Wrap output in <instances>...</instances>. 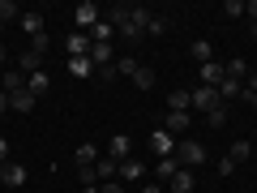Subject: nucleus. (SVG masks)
I'll return each instance as SVG.
<instances>
[{
    "mask_svg": "<svg viewBox=\"0 0 257 193\" xmlns=\"http://www.w3.org/2000/svg\"><path fill=\"white\" fill-rule=\"evenodd\" d=\"M176 163H180V167H189V172H193V167H202L206 163V146H202V142H193V138H180V142H176Z\"/></svg>",
    "mask_w": 257,
    "mask_h": 193,
    "instance_id": "1",
    "label": "nucleus"
},
{
    "mask_svg": "<svg viewBox=\"0 0 257 193\" xmlns=\"http://www.w3.org/2000/svg\"><path fill=\"white\" fill-rule=\"evenodd\" d=\"M103 18H107L111 26H116V35H124L128 43H133V39H142V30L133 26V18H128V5H116V9H107Z\"/></svg>",
    "mask_w": 257,
    "mask_h": 193,
    "instance_id": "2",
    "label": "nucleus"
},
{
    "mask_svg": "<svg viewBox=\"0 0 257 193\" xmlns=\"http://www.w3.org/2000/svg\"><path fill=\"white\" fill-rule=\"evenodd\" d=\"M219 90H214V86H193V90H189V108L193 112H202V116H206V112H214V108H219Z\"/></svg>",
    "mask_w": 257,
    "mask_h": 193,
    "instance_id": "3",
    "label": "nucleus"
},
{
    "mask_svg": "<svg viewBox=\"0 0 257 193\" xmlns=\"http://www.w3.org/2000/svg\"><path fill=\"white\" fill-rule=\"evenodd\" d=\"M99 18H103V9H99V5H94V0H82V5L73 9V30H86V35H90Z\"/></svg>",
    "mask_w": 257,
    "mask_h": 193,
    "instance_id": "4",
    "label": "nucleus"
},
{
    "mask_svg": "<svg viewBox=\"0 0 257 193\" xmlns=\"http://www.w3.org/2000/svg\"><path fill=\"white\" fill-rule=\"evenodd\" d=\"M189 125H193V116H189V112H167V116H163V129L172 133L176 142H180V138H189Z\"/></svg>",
    "mask_w": 257,
    "mask_h": 193,
    "instance_id": "5",
    "label": "nucleus"
},
{
    "mask_svg": "<svg viewBox=\"0 0 257 193\" xmlns=\"http://www.w3.org/2000/svg\"><path fill=\"white\" fill-rule=\"evenodd\" d=\"M64 52H69V60H77V56H90V35H86V30H69V39H64Z\"/></svg>",
    "mask_w": 257,
    "mask_h": 193,
    "instance_id": "6",
    "label": "nucleus"
},
{
    "mask_svg": "<svg viewBox=\"0 0 257 193\" xmlns=\"http://www.w3.org/2000/svg\"><path fill=\"white\" fill-rule=\"evenodd\" d=\"M150 150H155L159 159H172L176 155V138L167 133V129H155V133H150Z\"/></svg>",
    "mask_w": 257,
    "mask_h": 193,
    "instance_id": "7",
    "label": "nucleus"
},
{
    "mask_svg": "<svg viewBox=\"0 0 257 193\" xmlns=\"http://www.w3.org/2000/svg\"><path fill=\"white\" fill-rule=\"evenodd\" d=\"M223 77H227V73H223V64H219V60H206L202 69H197V86H214V90H219Z\"/></svg>",
    "mask_w": 257,
    "mask_h": 193,
    "instance_id": "8",
    "label": "nucleus"
},
{
    "mask_svg": "<svg viewBox=\"0 0 257 193\" xmlns=\"http://www.w3.org/2000/svg\"><path fill=\"white\" fill-rule=\"evenodd\" d=\"M128 150H133V142H128L124 133H116V138L107 142V150H103V155H107V159H116V163H124V159H133Z\"/></svg>",
    "mask_w": 257,
    "mask_h": 193,
    "instance_id": "9",
    "label": "nucleus"
},
{
    "mask_svg": "<svg viewBox=\"0 0 257 193\" xmlns=\"http://www.w3.org/2000/svg\"><path fill=\"white\" fill-rule=\"evenodd\" d=\"M90 64H94V69L116 64V47H111V43H90Z\"/></svg>",
    "mask_w": 257,
    "mask_h": 193,
    "instance_id": "10",
    "label": "nucleus"
},
{
    "mask_svg": "<svg viewBox=\"0 0 257 193\" xmlns=\"http://www.w3.org/2000/svg\"><path fill=\"white\" fill-rule=\"evenodd\" d=\"M0 90H5V94L26 90V73H22V69H5V73H0Z\"/></svg>",
    "mask_w": 257,
    "mask_h": 193,
    "instance_id": "11",
    "label": "nucleus"
},
{
    "mask_svg": "<svg viewBox=\"0 0 257 193\" xmlns=\"http://www.w3.org/2000/svg\"><path fill=\"white\" fill-rule=\"evenodd\" d=\"M116 176H120V184H133V180H142V176H146V163H142V159H124Z\"/></svg>",
    "mask_w": 257,
    "mask_h": 193,
    "instance_id": "12",
    "label": "nucleus"
},
{
    "mask_svg": "<svg viewBox=\"0 0 257 193\" xmlns=\"http://www.w3.org/2000/svg\"><path fill=\"white\" fill-rule=\"evenodd\" d=\"M0 184H13V189L26 184V167H22V163H5V167H0Z\"/></svg>",
    "mask_w": 257,
    "mask_h": 193,
    "instance_id": "13",
    "label": "nucleus"
},
{
    "mask_svg": "<svg viewBox=\"0 0 257 193\" xmlns=\"http://www.w3.org/2000/svg\"><path fill=\"white\" fill-rule=\"evenodd\" d=\"M22 30H26L30 39L47 35V22H43V13H22Z\"/></svg>",
    "mask_w": 257,
    "mask_h": 193,
    "instance_id": "14",
    "label": "nucleus"
},
{
    "mask_svg": "<svg viewBox=\"0 0 257 193\" xmlns=\"http://www.w3.org/2000/svg\"><path fill=\"white\" fill-rule=\"evenodd\" d=\"M94 172H99V184H107V180H116L120 163H116V159H107V155H99V163H94Z\"/></svg>",
    "mask_w": 257,
    "mask_h": 193,
    "instance_id": "15",
    "label": "nucleus"
},
{
    "mask_svg": "<svg viewBox=\"0 0 257 193\" xmlns=\"http://www.w3.org/2000/svg\"><path fill=\"white\" fill-rule=\"evenodd\" d=\"M30 108H35V94H30V90L9 94V112H22V116H30Z\"/></svg>",
    "mask_w": 257,
    "mask_h": 193,
    "instance_id": "16",
    "label": "nucleus"
},
{
    "mask_svg": "<svg viewBox=\"0 0 257 193\" xmlns=\"http://www.w3.org/2000/svg\"><path fill=\"white\" fill-rule=\"evenodd\" d=\"M47 86H52V77H47V69H39V73H30V77H26V90L35 94V99H39V94H47Z\"/></svg>",
    "mask_w": 257,
    "mask_h": 193,
    "instance_id": "17",
    "label": "nucleus"
},
{
    "mask_svg": "<svg viewBox=\"0 0 257 193\" xmlns=\"http://www.w3.org/2000/svg\"><path fill=\"white\" fill-rule=\"evenodd\" d=\"M99 163V146H94V142H82V146H77V167H94Z\"/></svg>",
    "mask_w": 257,
    "mask_h": 193,
    "instance_id": "18",
    "label": "nucleus"
},
{
    "mask_svg": "<svg viewBox=\"0 0 257 193\" xmlns=\"http://www.w3.org/2000/svg\"><path fill=\"white\" fill-rule=\"evenodd\" d=\"M180 172V163H176V159H159L155 163V176H159V184H172V176Z\"/></svg>",
    "mask_w": 257,
    "mask_h": 193,
    "instance_id": "19",
    "label": "nucleus"
},
{
    "mask_svg": "<svg viewBox=\"0 0 257 193\" xmlns=\"http://www.w3.org/2000/svg\"><path fill=\"white\" fill-rule=\"evenodd\" d=\"M167 189H172V193H193V172H189V167H180V172L172 176V184H167Z\"/></svg>",
    "mask_w": 257,
    "mask_h": 193,
    "instance_id": "20",
    "label": "nucleus"
},
{
    "mask_svg": "<svg viewBox=\"0 0 257 193\" xmlns=\"http://www.w3.org/2000/svg\"><path fill=\"white\" fill-rule=\"evenodd\" d=\"M223 73H227V82H244V77H248V64H244V60H236V56H231V60L223 64Z\"/></svg>",
    "mask_w": 257,
    "mask_h": 193,
    "instance_id": "21",
    "label": "nucleus"
},
{
    "mask_svg": "<svg viewBox=\"0 0 257 193\" xmlns=\"http://www.w3.org/2000/svg\"><path fill=\"white\" fill-rule=\"evenodd\" d=\"M18 69H22V73H39V69H43V56H35V52H30V47H26V52H22V60H18Z\"/></svg>",
    "mask_w": 257,
    "mask_h": 193,
    "instance_id": "22",
    "label": "nucleus"
},
{
    "mask_svg": "<svg viewBox=\"0 0 257 193\" xmlns=\"http://www.w3.org/2000/svg\"><path fill=\"white\" fill-rule=\"evenodd\" d=\"M128 82L138 86V90H150V86H155V69H146V64H138V73L128 77Z\"/></svg>",
    "mask_w": 257,
    "mask_h": 193,
    "instance_id": "23",
    "label": "nucleus"
},
{
    "mask_svg": "<svg viewBox=\"0 0 257 193\" xmlns=\"http://www.w3.org/2000/svg\"><path fill=\"white\" fill-rule=\"evenodd\" d=\"M69 73H73V77H94L90 56H77V60H69Z\"/></svg>",
    "mask_w": 257,
    "mask_h": 193,
    "instance_id": "24",
    "label": "nucleus"
},
{
    "mask_svg": "<svg viewBox=\"0 0 257 193\" xmlns=\"http://www.w3.org/2000/svg\"><path fill=\"white\" fill-rule=\"evenodd\" d=\"M206 125H210V129H223V125H227V103H219L214 112H206Z\"/></svg>",
    "mask_w": 257,
    "mask_h": 193,
    "instance_id": "25",
    "label": "nucleus"
},
{
    "mask_svg": "<svg viewBox=\"0 0 257 193\" xmlns=\"http://www.w3.org/2000/svg\"><path fill=\"white\" fill-rule=\"evenodd\" d=\"M167 108L172 112H189V90H172L167 94Z\"/></svg>",
    "mask_w": 257,
    "mask_h": 193,
    "instance_id": "26",
    "label": "nucleus"
},
{
    "mask_svg": "<svg viewBox=\"0 0 257 193\" xmlns=\"http://www.w3.org/2000/svg\"><path fill=\"white\" fill-rule=\"evenodd\" d=\"M13 18H22V9L13 5V0H0V26H9Z\"/></svg>",
    "mask_w": 257,
    "mask_h": 193,
    "instance_id": "27",
    "label": "nucleus"
},
{
    "mask_svg": "<svg viewBox=\"0 0 257 193\" xmlns=\"http://www.w3.org/2000/svg\"><path fill=\"white\" fill-rule=\"evenodd\" d=\"M138 73V60H133V56H120L116 60V77H133Z\"/></svg>",
    "mask_w": 257,
    "mask_h": 193,
    "instance_id": "28",
    "label": "nucleus"
},
{
    "mask_svg": "<svg viewBox=\"0 0 257 193\" xmlns=\"http://www.w3.org/2000/svg\"><path fill=\"white\" fill-rule=\"evenodd\" d=\"M193 60H197V64L214 60V47H210V43H193Z\"/></svg>",
    "mask_w": 257,
    "mask_h": 193,
    "instance_id": "29",
    "label": "nucleus"
},
{
    "mask_svg": "<svg viewBox=\"0 0 257 193\" xmlns=\"http://www.w3.org/2000/svg\"><path fill=\"white\" fill-rule=\"evenodd\" d=\"M227 155H231V159H236V167H240V163H244V159H248V155H253V146H248V142H236V146H231V150H227Z\"/></svg>",
    "mask_w": 257,
    "mask_h": 193,
    "instance_id": "30",
    "label": "nucleus"
},
{
    "mask_svg": "<svg viewBox=\"0 0 257 193\" xmlns=\"http://www.w3.org/2000/svg\"><path fill=\"white\" fill-rule=\"evenodd\" d=\"M77 180H82V189L86 184H99V172H94V167H77Z\"/></svg>",
    "mask_w": 257,
    "mask_h": 193,
    "instance_id": "31",
    "label": "nucleus"
},
{
    "mask_svg": "<svg viewBox=\"0 0 257 193\" xmlns=\"http://www.w3.org/2000/svg\"><path fill=\"white\" fill-rule=\"evenodd\" d=\"M47 47H52V39H47V35L30 39V52H35V56H47Z\"/></svg>",
    "mask_w": 257,
    "mask_h": 193,
    "instance_id": "32",
    "label": "nucleus"
},
{
    "mask_svg": "<svg viewBox=\"0 0 257 193\" xmlns=\"http://www.w3.org/2000/svg\"><path fill=\"white\" fill-rule=\"evenodd\" d=\"M146 30H150V35H163V30H167V18H159V13H155V18H150V26H146Z\"/></svg>",
    "mask_w": 257,
    "mask_h": 193,
    "instance_id": "33",
    "label": "nucleus"
},
{
    "mask_svg": "<svg viewBox=\"0 0 257 193\" xmlns=\"http://www.w3.org/2000/svg\"><path fill=\"white\" fill-rule=\"evenodd\" d=\"M223 9H227L231 18H244V5H240V0H227V5H223Z\"/></svg>",
    "mask_w": 257,
    "mask_h": 193,
    "instance_id": "34",
    "label": "nucleus"
},
{
    "mask_svg": "<svg viewBox=\"0 0 257 193\" xmlns=\"http://www.w3.org/2000/svg\"><path fill=\"white\" fill-rule=\"evenodd\" d=\"M219 172H223V176H231V172H236V159H231V155H223V163H219Z\"/></svg>",
    "mask_w": 257,
    "mask_h": 193,
    "instance_id": "35",
    "label": "nucleus"
},
{
    "mask_svg": "<svg viewBox=\"0 0 257 193\" xmlns=\"http://www.w3.org/2000/svg\"><path fill=\"white\" fill-rule=\"evenodd\" d=\"M99 193H124V184H120V180H107V184H99Z\"/></svg>",
    "mask_w": 257,
    "mask_h": 193,
    "instance_id": "36",
    "label": "nucleus"
},
{
    "mask_svg": "<svg viewBox=\"0 0 257 193\" xmlns=\"http://www.w3.org/2000/svg\"><path fill=\"white\" fill-rule=\"evenodd\" d=\"M244 90H248V94H257V73H248V77H244Z\"/></svg>",
    "mask_w": 257,
    "mask_h": 193,
    "instance_id": "37",
    "label": "nucleus"
},
{
    "mask_svg": "<svg viewBox=\"0 0 257 193\" xmlns=\"http://www.w3.org/2000/svg\"><path fill=\"white\" fill-rule=\"evenodd\" d=\"M5 163H9V142L0 138V167H5Z\"/></svg>",
    "mask_w": 257,
    "mask_h": 193,
    "instance_id": "38",
    "label": "nucleus"
},
{
    "mask_svg": "<svg viewBox=\"0 0 257 193\" xmlns=\"http://www.w3.org/2000/svg\"><path fill=\"white\" fill-rule=\"evenodd\" d=\"M244 13H248L253 22H257V0H248V5H244Z\"/></svg>",
    "mask_w": 257,
    "mask_h": 193,
    "instance_id": "39",
    "label": "nucleus"
},
{
    "mask_svg": "<svg viewBox=\"0 0 257 193\" xmlns=\"http://www.w3.org/2000/svg\"><path fill=\"white\" fill-rule=\"evenodd\" d=\"M5 112H9V94L0 90V116H5Z\"/></svg>",
    "mask_w": 257,
    "mask_h": 193,
    "instance_id": "40",
    "label": "nucleus"
},
{
    "mask_svg": "<svg viewBox=\"0 0 257 193\" xmlns=\"http://www.w3.org/2000/svg\"><path fill=\"white\" fill-rule=\"evenodd\" d=\"M142 193H163V189H159V184H142Z\"/></svg>",
    "mask_w": 257,
    "mask_h": 193,
    "instance_id": "41",
    "label": "nucleus"
},
{
    "mask_svg": "<svg viewBox=\"0 0 257 193\" xmlns=\"http://www.w3.org/2000/svg\"><path fill=\"white\" fill-rule=\"evenodd\" d=\"M82 193H99V184H86V189H82Z\"/></svg>",
    "mask_w": 257,
    "mask_h": 193,
    "instance_id": "42",
    "label": "nucleus"
},
{
    "mask_svg": "<svg viewBox=\"0 0 257 193\" xmlns=\"http://www.w3.org/2000/svg\"><path fill=\"white\" fill-rule=\"evenodd\" d=\"M0 64H5V47H0Z\"/></svg>",
    "mask_w": 257,
    "mask_h": 193,
    "instance_id": "43",
    "label": "nucleus"
},
{
    "mask_svg": "<svg viewBox=\"0 0 257 193\" xmlns=\"http://www.w3.org/2000/svg\"><path fill=\"white\" fill-rule=\"evenodd\" d=\"M253 39H257V22H253Z\"/></svg>",
    "mask_w": 257,
    "mask_h": 193,
    "instance_id": "44",
    "label": "nucleus"
},
{
    "mask_svg": "<svg viewBox=\"0 0 257 193\" xmlns=\"http://www.w3.org/2000/svg\"><path fill=\"white\" fill-rule=\"evenodd\" d=\"M0 30H5V26H0Z\"/></svg>",
    "mask_w": 257,
    "mask_h": 193,
    "instance_id": "45",
    "label": "nucleus"
}]
</instances>
